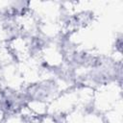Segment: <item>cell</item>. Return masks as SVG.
<instances>
[{
  "instance_id": "6da1fadb",
  "label": "cell",
  "mask_w": 123,
  "mask_h": 123,
  "mask_svg": "<svg viewBox=\"0 0 123 123\" xmlns=\"http://www.w3.org/2000/svg\"><path fill=\"white\" fill-rule=\"evenodd\" d=\"M30 102H45L52 100L59 93V87L54 80H45L37 84L30 85L24 90Z\"/></svg>"
}]
</instances>
